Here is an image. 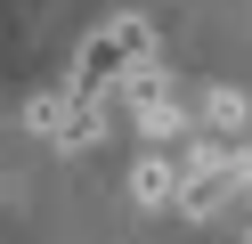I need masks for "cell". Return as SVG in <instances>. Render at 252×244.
<instances>
[{"label":"cell","instance_id":"1","mask_svg":"<svg viewBox=\"0 0 252 244\" xmlns=\"http://www.w3.org/2000/svg\"><path fill=\"white\" fill-rule=\"evenodd\" d=\"M138 65H155V25L147 16H106V25L73 49V81L65 90L73 98H114Z\"/></svg>","mask_w":252,"mask_h":244},{"label":"cell","instance_id":"2","mask_svg":"<svg viewBox=\"0 0 252 244\" xmlns=\"http://www.w3.org/2000/svg\"><path fill=\"white\" fill-rule=\"evenodd\" d=\"M25 122H33L41 139H57V146H98V139H106V98H73V90L57 98V90H49V98L25 106Z\"/></svg>","mask_w":252,"mask_h":244},{"label":"cell","instance_id":"3","mask_svg":"<svg viewBox=\"0 0 252 244\" xmlns=\"http://www.w3.org/2000/svg\"><path fill=\"white\" fill-rule=\"evenodd\" d=\"M106 106H122V114H130V122H147V114H163V106H179V98H171V73H163V57H155V65H138V73L122 81V90L106 98Z\"/></svg>","mask_w":252,"mask_h":244},{"label":"cell","instance_id":"4","mask_svg":"<svg viewBox=\"0 0 252 244\" xmlns=\"http://www.w3.org/2000/svg\"><path fill=\"white\" fill-rule=\"evenodd\" d=\"M179 155H163V146H155V155H138V171H130V204H147V211H163V204H179Z\"/></svg>","mask_w":252,"mask_h":244},{"label":"cell","instance_id":"5","mask_svg":"<svg viewBox=\"0 0 252 244\" xmlns=\"http://www.w3.org/2000/svg\"><path fill=\"white\" fill-rule=\"evenodd\" d=\"M203 130H212V139H228V146H236V139H244V130H252V98L236 90V81H220V90L203 98Z\"/></svg>","mask_w":252,"mask_h":244},{"label":"cell","instance_id":"6","mask_svg":"<svg viewBox=\"0 0 252 244\" xmlns=\"http://www.w3.org/2000/svg\"><path fill=\"white\" fill-rule=\"evenodd\" d=\"M236 163H244V195H252V146H244V155H236Z\"/></svg>","mask_w":252,"mask_h":244}]
</instances>
